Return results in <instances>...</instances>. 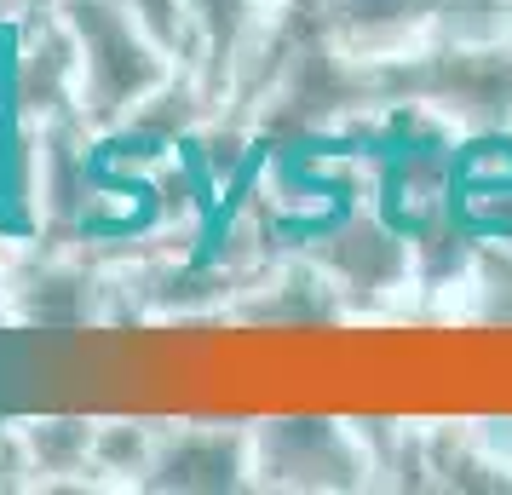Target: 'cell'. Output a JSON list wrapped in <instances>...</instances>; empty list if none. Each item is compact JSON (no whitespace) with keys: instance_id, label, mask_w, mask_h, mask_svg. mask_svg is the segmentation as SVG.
Segmentation results:
<instances>
[{"instance_id":"obj_11","label":"cell","mask_w":512,"mask_h":495,"mask_svg":"<svg viewBox=\"0 0 512 495\" xmlns=\"http://www.w3.org/2000/svg\"><path fill=\"white\" fill-rule=\"evenodd\" d=\"M507 12H512V0H438L432 41H449V47H495L507 35Z\"/></svg>"},{"instance_id":"obj_12","label":"cell","mask_w":512,"mask_h":495,"mask_svg":"<svg viewBox=\"0 0 512 495\" xmlns=\"http://www.w3.org/2000/svg\"><path fill=\"white\" fill-rule=\"evenodd\" d=\"M133 18H139L156 41H162L173 58H185L190 64V18H185V0H121Z\"/></svg>"},{"instance_id":"obj_13","label":"cell","mask_w":512,"mask_h":495,"mask_svg":"<svg viewBox=\"0 0 512 495\" xmlns=\"http://www.w3.org/2000/svg\"><path fill=\"white\" fill-rule=\"evenodd\" d=\"M259 6H265V12H277V6H288V0H259Z\"/></svg>"},{"instance_id":"obj_6","label":"cell","mask_w":512,"mask_h":495,"mask_svg":"<svg viewBox=\"0 0 512 495\" xmlns=\"http://www.w3.org/2000/svg\"><path fill=\"white\" fill-rule=\"evenodd\" d=\"M438 0H323L328 41L357 64H386L432 41Z\"/></svg>"},{"instance_id":"obj_7","label":"cell","mask_w":512,"mask_h":495,"mask_svg":"<svg viewBox=\"0 0 512 495\" xmlns=\"http://www.w3.org/2000/svg\"><path fill=\"white\" fill-rule=\"evenodd\" d=\"M190 18V64L196 87L208 93V104H225L231 75L242 64V47L254 41V29L265 24L259 0H185Z\"/></svg>"},{"instance_id":"obj_4","label":"cell","mask_w":512,"mask_h":495,"mask_svg":"<svg viewBox=\"0 0 512 495\" xmlns=\"http://www.w3.org/2000/svg\"><path fill=\"white\" fill-rule=\"evenodd\" d=\"M300 254L340 288L346 311L351 306H380V300H397L403 288H415L409 231H397L374 202H357V208H346L340 219H328L323 231H311L300 242Z\"/></svg>"},{"instance_id":"obj_3","label":"cell","mask_w":512,"mask_h":495,"mask_svg":"<svg viewBox=\"0 0 512 495\" xmlns=\"http://www.w3.org/2000/svg\"><path fill=\"white\" fill-rule=\"evenodd\" d=\"M254 484H271V490H363V484H374V461L351 421L265 415L254 426Z\"/></svg>"},{"instance_id":"obj_8","label":"cell","mask_w":512,"mask_h":495,"mask_svg":"<svg viewBox=\"0 0 512 495\" xmlns=\"http://www.w3.org/2000/svg\"><path fill=\"white\" fill-rule=\"evenodd\" d=\"M93 306H98L93 277L87 271H64V265L35 271L18 288V311H24V323H35V329H87L93 323Z\"/></svg>"},{"instance_id":"obj_9","label":"cell","mask_w":512,"mask_h":495,"mask_svg":"<svg viewBox=\"0 0 512 495\" xmlns=\"http://www.w3.org/2000/svg\"><path fill=\"white\" fill-rule=\"evenodd\" d=\"M35 478H64V472H93V438L98 421L87 415H47V421L18 426Z\"/></svg>"},{"instance_id":"obj_1","label":"cell","mask_w":512,"mask_h":495,"mask_svg":"<svg viewBox=\"0 0 512 495\" xmlns=\"http://www.w3.org/2000/svg\"><path fill=\"white\" fill-rule=\"evenodd\" d=\"M374 98L380 104H420L443 116L455 133H507L512 127V52L507 41L495 47H426L369 64Z\"/></svg>"},{"instance_id":"obj_2","label":"cell","mask_w":512,"mask_h":495,"mask_svg":"<svg viewBox=\"0 0 512 495\" xmlns=\"http://www.w3.org/2000/svg\"><path fill=\"white\" fill-rule=\"evenodd\" d=\"M81 47V98L75 110L93 127H121L144 98L179 70V58L121 6V0H58Z\"/></svg>"},{"instance_id":"obj_5","label":"cell","mask_w":512,"mask_h":495,"mask_svg":"<svg viewBox=\"0 0 512 495\" xmlns=\"http://www.w3.org/2000/svg\"><path fill=\"white\" fill-rule=\"evenodd\" d=\"M254 484V426H162L144 490H242Z\"/></svg>"},{"instance_id":"obj_10","label":"cell","mask_w":512,"mask_h":495,"mask_svg":"<svg viewBox=\"0 0 512 495\" xmlns=\"http://www.w3.org/2000/svg\"><path fill=\"white\" fill-rule=\"evenodd\" d=\"M156 444H162V426L144 421H98L93 438V472H110V478H139L156 461Z\"/></svg>"},{"instance_id":"obj_14","label":"cell","mask_w":512,"mask_h":495,"mask_svg":"<svg viewBox=\"0 0 512 495\" xmlns=\"http://www.w3.org/2000/svg\"><path fill=\"white\" fill-rule=\"evenodd\" d=\"M501 41H507V52H512V12H507V35H501Z\"/></svg>"}]
</instances>
